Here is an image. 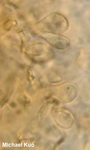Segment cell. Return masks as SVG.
Listing matches in <instances>:
<instances>
[{"mask_svg":"<svg viewBox=\"0 0 90 150\" xmlns=\"http://www.w3.org/2000/svg\"><path fill=\"white\" fill-rule=\"evenodd\" d=\"M36 30L42 33L57 34L65 32L68 28V22L63 15L58 13L51 14L35 25Z\"/></svg>","mask_w":90,"mask_h":150,"instance_id":"cell-1","label":"cell"},{"mask_svg":"<svg viewBox=\"0 0 90 150\" xmlns=\"http://www.w3.org/2000/svg\"><path fill=\"white\" fill-rule=\"evenodd\" d=\"M17 21L15 20L9 19L6 20L5 22L3 24L2 27H3V29L5 30L9 31L14 27L16 26L17 25Z\"/></svg>","mask_w":90,"mask_h":150,"instance_id":"cell-3","label":"cell"},{"mask_svg":"<svg viewBox=\"0 0 90 150\" xmlns=\"http://www.w3.org/2000/svg\"><path fill=\"white\" fill-rule=\"evenodd\" d=\"M41 37L55 47L60 50L66 48L70 44V41L68 38L58 34L42 33Z\"/></svg>","mask_w":90,"mask_h":150,"instance_id":"cell-2","label":"cell"}]
</instances>
